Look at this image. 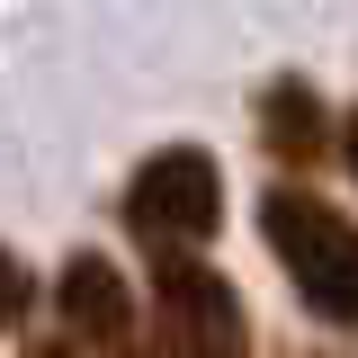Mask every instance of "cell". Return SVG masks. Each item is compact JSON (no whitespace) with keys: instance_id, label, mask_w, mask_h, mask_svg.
<instances>
[{"instance_id":"cell-9","label":"cell","mask_w":358,"mask_h":358,"mask_svg":"<svg viewBox=\"0 0 358 358\" xmlns=\"http://www.w3.org/2000/svg\"><path fill=\"white\" fill-rule=\"evenodd\" d=\"M350 171H358V126H350Z\"/></svg>"},{"instance_id":"cell-5","label":"cell","mask_w":358,"mask_h":358,"mask_svg":"<svg viewBox=\"0 0 358 358\" xmlns=\"http://www.w3.org/2000/svg\"><path fill=\"white\" fill-rule=\"evenodd\" d=\"M251 126H260V152L278 162V171H313V162H331V108H322V90L296 81V72L260 90Z\"/></svg>"},{"instance_id":"cell-4","label":"cell","mask_w":358,"mask_h":358,"mask_svg":"<svg viewBox=\"0 0 358 358\" xmlns=\"http://www.w3.org/2000/svg\"><path fill=\"white\" fill-rule=\"evenodd\" d=\"M54 305H63V322H72L81 350H108V358H117L134 341V296H126V278H117V260H99V251H72V260H63Z\"/></svg>"},{"instance_id":"cell-1","label":"cell","mask_w":358,"mask_h":358,"mask_svg":"<svg viewBox=\"0 0 358 358\" xmlns=\"http://www.w3.org/2000/svg\"><path fill=\"white\" fill-rule=\"evenodd\" d=\"M260 233L278 251V268H287V287L305 296V313L358 331V224L341 206L305 197V188H268L260 197Z\"/></svg>"},{"instance_id":"cell-2","label":"cell","mask_w":358,"mask_h":358,"mask_svg":"<svg viewBox=\"0 0 358 358\" xmlns=\"http://www.w3.org/2000/svg\"><path fill=\"white\" fill-rule=\"evenodd\" d=\"M215 224H224V171L197 143H171L126 179V233L143 251H206Z\"/></svg>"},{"instance_id":"cell-7","label":"cell","mask_w":358,"mask_h":358,"mask_svg":"<svg viewBox=\"0 0 358 358\" xmlns=\"http://www.w3.org/2000/svg\"><path fill=\"white\" fill-rule=\"evenodd\" d=\"M27 358H81V341H45V350H27Z\"/></svg>"},{"instance_id":"cell-3","label":"cell","mask_w":358,"mask_h":358,"mask_svg":"<svg viewBox=\"0 0 358 358\" xmlns=\"http://www.w3.org/2000/svg\"><path fill=\"white\" fill-rule=\"evenodd\" d=\"M152 313H162V341L179 350H206V358H242L251 350V313L242 296L224 287L215 268L197 260V251H152Z\"/></svg>"},{"instance_id":"cell-8","label":"cell","mask_w":358,"mask_h":358,"mask_svg":"<svg viewBox=\"0 0 358 358\" xmlns=\"http://www.w3.org/2000/svg\"><path fill=\"white\" fill-rule=\"evenodd\" d=\"M143 358H206V350H179V341H152Z\"/></svg>"},{"instance_id":"cell-6","label":"cell","mask_w":358,"mask_h":358,"mask_svg":"<svg viewBox=\"0 0 358 358\" xmlns=\"http://www.w3.org/2000/svg\"><path fill=\"white\" fill-rule=\"evenodd\" d=\"M27 313H36V278H27V260L0 242V331H18Z\"/></svg>"}]
</instances>
